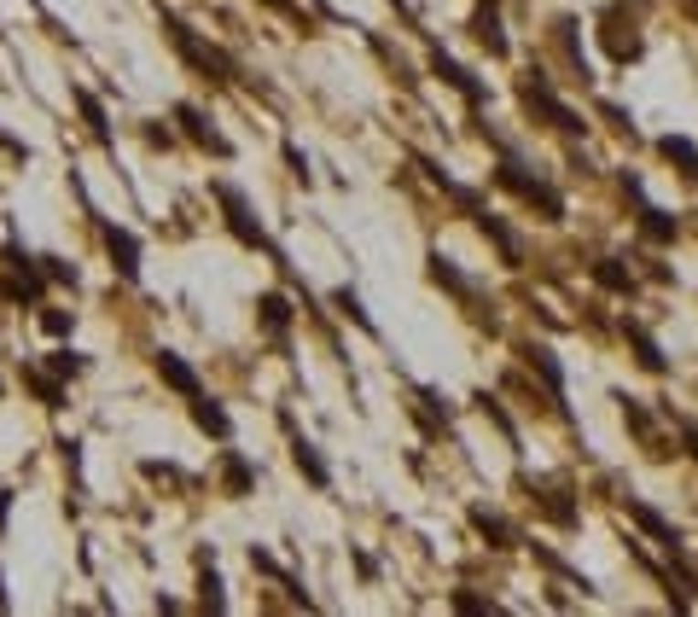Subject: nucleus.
Wrapping results in <instances>:
<instances>
[{
  "mask_svg": "<svg viewBox=\"0 0 698 617\" xmlns=\"http://www.w3.org/2000/svg\"><path fill=\"white\" fill-rule=\"evenodd\" d=\"M164 29H169V41L181 47V59H186V65H198L204 76H216V82H233V59H227V53H216V47L193 41V29H186L181 18H164Z\"/></svg>",
  "mask_w": 698,
  "mask_h": 617,
  "instance_id": "obj_1",
  "label": "nucleus"
},
{
  "mask_svg": "<svg viewBox=\"0 0 698 617\" xmlns=\"http://www.w3.org/2000/svg\"><path fill=\"white\" fill-rule=\"evenodd\" d=\"M216 198H221V210H227V228L239 233L245 245H257V250H268V239H262V228L250 221V210H245V198L233 193V186H216Z\"/></svg>",
  "mask_w": 698,
  "mask_h": 617,
  "instance_id": "obj_2",
  "label": "nucleus"
},
{
  "mask_svg": "<svg viewBox=\"0 0 698 617\" xmlns=\"http://www.w3.org/2000/svg\"><path fill=\"white\" fill-rule=\"evenodd\" d=\"M524 100H530L535 111H542V117H547V122H559V129H570V134H576V129H582V117H576V111H570V105H559V100H553V88L542 82V76H535V82H530V88H524Z\"/></svg>",
  "mask_w": 698,
  "mask_h": 617,
  "instance_id": "obj_3",
  "label": "nucleus"
},
{
  "mask_svg": "<svg viewBox=\"0 0 698 617\" xmlns=\"http://www.w3.org/2000/svg\"><path fill=\"white\" fill-rule=\"evenodd\" d=\"M157 378H164V385H169V390H181V397H186V402H193V397H204V385H198V373H193V367H186V361H181V356H174V350H157Z\"/></svg>",
  "mask_w": 698,
  "mask_h": 617,
  "instance_id": "obj_4",
  "label": "nucleus"
},
{
  "mask_svg": "<svg viewBox=\"0 0 698 617\" xmlns=\"http://www.w3.org/2000/svg\"><path fill=\"white\" fill-rule=\"evenodd\" d=\"M105 250H111V268H117L122 280H140V245H134V233L105 228Z\"/></svg>",
  "mask_w": 698,
  "mask_h": 617,
  "instance_id": "obj_5",
  "label": "nucleus"
},
{
  "mask_svg": "<svg viewBox=\"0 0 698 617\" xmlns=\"http://www.w3.org/2000/svg\"><path fill=\"white\" fill-rule=\"evenodd\" d=\"M501 181L513 186V193H524L530 204H542L547 216H565V204H559V193H547L542 181H530V176H518V164H501Z\"/></svg>",
  "mask_w": 698,
  "mask_h": 617,
  "instance_id": "obj_6",
  "label": "nucleus"
},
{
  "mask_svg": "<svg viewBox=\"0 0 698 617\" xmlns=\"http://www.w3.org/2000/svg\"><path fill=\"white\" fill-rule=\"evenodd\" d=\"M174 122H186V134H193V140H198V146H204V152H216V157H227V140H221V134H216V129H210V122H204V117H198V111H193V105H181V111H174Z\"/></svg>",
  "mask_w": 698,
  "mask_h": 617,
  "instance_id": "obj_7",
  "label": "nucleus"
},
{
  "mask_svg": "<svg viewBox=\"0 0 698 617\" xmlns=\"http://www.w3.org/2000/svg\"><path fill=\"white\" fill-rule=\"evenodd\" d=\"M629 518H634V525H640V530H652V536H658V542L670 548V553L681 548V536H675V525H670V518H658L652 507H646V501H629Z\"/></svg>",
  "mask_w": 698,
  "mask_h": 617,
  "instance_id": "obj_8",
  "label": "nucleus"
},
{
  "mask_svg": "<svg viewBox=\"0 0 698 617\" xmlns=\"http://www.w3.org/2000/svg\"><path fill=\"white\" fill-rule=\"evenodd\" d=\"M24 385L36 390V397H41L47 408H65V385H58V378H47L41 367H24Z\"/></svg>",
  "mask_w": 698,
  "mask_h": 617,
  "instance_id": "obj_9",
  "label": "nucleus"
},
{
  "mask_svg": "<svg viewBox=\"0 0 698 617\" xmlns=\"http://www.w3.org/2000/svg\"><path fill=\"white\" fill-rule=\"evenodd\" d=\"M471 525L489 536V548H513V530H506V518H495L489 507H471Z\"/></svg>",
  "mask_w": 698,
  "mask_h": 617,
  "instance_id": "obj_10",
  "label": "nucleus"
},
{
  "mask_svg": "<svg viewBox=\"0 0 698 617\" xmlns=\"http://www.w3.org/2000/svg\"><path fill=\"white\" fill-rule=\"evenodd\" d=\"M437 76H442V82H454V88H460V93H466V100H471V105H478V100H483V88H478V82H471V76H466V70H460V65H454V59H442V53H437Z\"/></svg>",
  "mask_w": 698,
  "mask_h": 617,
  "instance_id": "obj_11",
  "label": "nucleus"
},
{
  "mask_svg": "<svg viewBox=\"0 0 698 617\" xmlns=\"http://www.w3.org/2000/svg\"><path fill=\"white\" fill-rule=\"evenodd\" d=\"M663 157H670V164H681V176L687 181H698V152H693V140H663Z\"/></svg>",
  "mask_w": 698,
  "mask_h": 617,
  "instance_id": "obj_12",
  "label": "nucleus"
},
{
  "mask_svg": "<svg viewBox=\"0 0 698 617\" xmlns=\"http://www.w3.org/2000/svg\"><path fill=\"white\" fill-rule=\"evenodd\" d=\"M594 280H599V286H606V292H634V274H629V268L623 262H594Z\"/></svg>",
  "mask_w": 698,
  "mask_h": 617,
  "instance_id": "obj_13",
  "label": "nucleus"
},
{
  "mask_svg": "<svg viewBox=\"0 0 698 617\" xmlns=\"http://www.w3.org/2000/svg\"><path fill=\"white\" fill-rule=\"evenodd\" d=\"M193 420H198L210 437H227V414H221V408H216L210 397H193Z\"/></svg>",
  "mask_w": 698,
  "mask_h": 617,
  "instance_id": "obj_14",
  "label": "nucleus"
},
{
  "mask_svg": "<svg viewBox=\"0 0 698 617\" xmlns=\"http://www.w3.org/2000/svg\"><path fill=\"white\" fill-rule=\"evenodd\" d=\"M629 344H634V356H640V367H652V373H663V350L652 338H646L640 326H629Z\"/></svg>",
  "mask_w": 698,
  "mask_h": 617,
  "instance_id": "obj_15",
  "label": "nucleus"
},
{
  "mask_svg": "<svg viewBox=\"0 0 698 617\" xmlns=\"http://www.w3.org/2000/svg\"><path fill=\"white\" fill-rule=\"evenodd\" d=\"M47 373L76 378V373H88V356H76V350H53V356H47Z\"/></svg>",
  "mask_w": 698,
  "mask_h": 617,
  "instance_id": "obj_16",
  "label": "nucleus"
},
{
  "mask_svg": "<svg viewBox=\"0 0 698 617\" xmlns=\"http://www.w3.org/2000/svg\"><path fill=\"white\" fill-rule=\"evenodd\" d=\"M471 29H478V41H483V47H489V53H495V59L506 53V36H501V24H495V12H483V18H478V24H471Z\"/></svg>",
  "mask_w": 698,
  "mask_h": 617,
  "instance_id": "obj_17",
  "label": "nucleus"
},
{
  "mask_svg": "<svg viewBox=\"0 0 698 617\" xmlns=\"http://www.w3.org/2000/svg\"><path fill=\"white\" fill-rule=\"evenodd\" d=\"M76 105H82V117H88V129L100 134V140H111V122H105V111H100V100L93 93H76Z\"/></svg>",
  "mask_w": 698,
  "mask_h": 617,
  "instance_id": "obj_18",
  "label": "nucleus"
},
{
  "mask_svg": "<svg viewBox=\"0 0 698 617\" xmlns=\"http://www.w3.org/2000/svg\"><path fill=\"white\" fill-rule=\"evenodd\" d=\"M640 228H646V233H652V239H658V245H670V239H675V221H670V216H663V210H640Z\"/></svg>",
  "mask_w": 698,
  "mask_h": 617,
  "instance_id": "obj_19",
  "label": "nucleus"
},
{
  "mask_svg": "<svg viewBox=\"0 0 698 617\" xmlns=\"http://www.w3.org/2000/svg\"><path fill=\"white\" fill-rule=\"evenodd\" d=\"M297 466L309 472V484H326V461L314 454V442H297Z\"/></svg>",
  "mask_w": 698,
  "mask_h": 617,
  "instance_id": "obj_20",
  "label": "nucleus"
},
{
  "mask_svg": "<svg viewBox=\"0 0 698 617\" xmlns=\"http://www.w3.org/2000/svg\"><path fill=\"white\" fill-rule=\"evenodd\" d=\"M285 321H291L285 297H262V326H268V332H285Z\"/></svg>",
  "mask_w": 698,
  "mask_h": 617,
  "instance_id": "obj_21",
  "label": "nucleus"
},
{
  "mask_svg": "<svg viewBox=\"0 0 698 617\" xmlns=\"http://www.w3.org/2000/svg\"><path fill=\"white\" fill-rule=\"evenodd\" d=\"M524 356H530V367H542V373H547V385L559 390V361H553V350H535V344H530Z\"/></svg>",
  "mask_w": 698,
  "mask_h": 617,
  "instance_id": "obj_22",
  "label": "nucleus"
},
{
  "mask_svg": "<svg viewBox=\"0 0 698 617\" xmlns=\"http://www.w3.org/2000/svg\"><path fill=\"white\" fill-rule=\"evenodd\" d=\"M227 489H233V495H245V489H250V466L239 461V454H227Z\"/></svg>",
  "mask_w": 698,
  "mask_h": 617,
  "instance_id": "obj_23",
  "label": "nucleus"
},
{
  "mask_svg": "<svg viewBox=\"0 0 698 617\" xmlns=\"http://www.w3.org/2000/svg\"><path fill=\"white\" fill-rule=\"evenodd\" d=\"M41 326L53 332V338H65V332L76 326V314H65V309H41Z\"/></svg>",
  "mask_w": 698,
  "mask_h": 617,
  "instance_id": "obj_24",
  "label": "nucleus"
},
{
  "mask_svg": "<svg viewBox=\"0 0 698 617\" xmlns=\"http://www.w3.org/2000/svg\"><path fill=\"white\" fill-rule=\"evenodd\" d=\"M41 274H47V280H65V286H76V268H70V262H58V257H41Z\"/></svg>",
  "mask_w": 698,
  "mask_h": 617,
  "instance_id": "obj_25",
  "label": "nucleus"
},
{
  "mask_svg": "<svg viewBox=\"0 0 698 617\" xmlns=\"http://www.w3.org/2000/svg\"><path fill=\"white\" fill-rule=\"evenodd\" d=\"M204 606H216V612L227 606V600H221V577L216 571H204Z\"/></svg>",
  "mask_w": 698,
  "mask_h": 617,
  "instance_id": "obj_26",
  "label": "nucleus"
},
{
  "mask_svg": "<svg viewBox=\"0 0 698 617\" xmlns=\"http://www.w3.org/2000/svg\"><path fill=\"white\" fill-rule=\"evenodd\" d=\"M338 309L349 314V321H361V326H367V309H361V303H355V292H338Z\"/></svg>",
  "mask_w": 698,
  "mask_h": 617,
  "instance_id": "obj_27",
  "label": "nucleus"
},
{
  "mask_svg": "<svg viewBox=\"0 0 698 617\" xmlns=\"http://www.w3.org/2000/svg\"><path fill=\"white\" fill-rule=\"evenodd\" d=\"M454 612H495L489 600H478V594H454Z\"/></svg>",
  "mask_w": 698,
  "mask_h": 617,
  "instance_id": "obj_28",
  "label": "nucleus"
},
{
  "mask_svg": "<svg viewBox=\"0 0 698 617\" xmlns=\"http://www.w3.org/2000/svg\"><path fill=\"white\" fill-rule=\"evenodd\" d=\"M542 507H547L553 518H559V525H570V518H576V513H570V501H559V495H547V501H542Z\"/></svg>",
  "mask_w": 698,
  "mask_h": 617,
  "instance_id": "obj_29",
  "label": "nucleus"
},
{
  "mask_svg": "<svg viewBox=\"0 0 698 617\" xmlns=\"http://www.w3.org/2000/svg\"><path fill=\"white\" fill-rule=\"evenodd\" d=\"M623 414H629V425H634V431H640V437L652 431V420H646V414H640V408H634V402H623Z\"/></svg>",
  "mask_w": 698,
  "mask_h": 617,
  "instance_id": "obj_30",
  "label": "nucleus"
},
{
  "mask_svg": "<svg viewBox=\"0 0 698 617\" xmlns=\"http://www.w3.org/2000/svg\"><path fill=\"white\" fill-rule=\"evenodd\" d=\"M6 518H12V495L0 489V530H6Z\"/></svg>",
  "mask_w": 698,
  "mask_h": 617,
  "instance_id": "obj_31",
  "label": "nucleus"
},
{
  "mask_svg": "<svg viewBox=\"0 0 698 617\" xmlns=\"http://www.w3.org/2000/svg\"><path fill=\"white\" fill-rule=\"evenodd\" d=\"M687 449H693V454H698V425H687Z\"/></svg>",
  "mask_w": 698,
  "mask_h": 617,
  "instance_id": "obj_32",
  "label": "nucleus"
},
{
  "mask_svg": "<svg viewBox=\"0 0 698 617\" xmlns=\"http://www.w3.org/2000/svg\"><path fill=\"white\" fill-rule=\"evenodd\" d=\"M268 6H280V12H291V0H268Z\"/></svg>",
  "mask_w": 698,
  "mask_h": 617,
  "instance_id": "obj_33",
  "label": "nucleus"
},
{
  "mask_svg": "<svg viewBox=\"0 0 698 617\" xmlns=\"http://www.w3.org/2000/svg\"><path fill=\"white\" fill-rule=\"evenodd\" d=\"M0 612H6V589H0Z\"/></svg>",
  "mask_w": 698,
  "mask_h": 617,
  "instance_id": "obj_34",
  "label": "nucleus"
}]
</instances>
